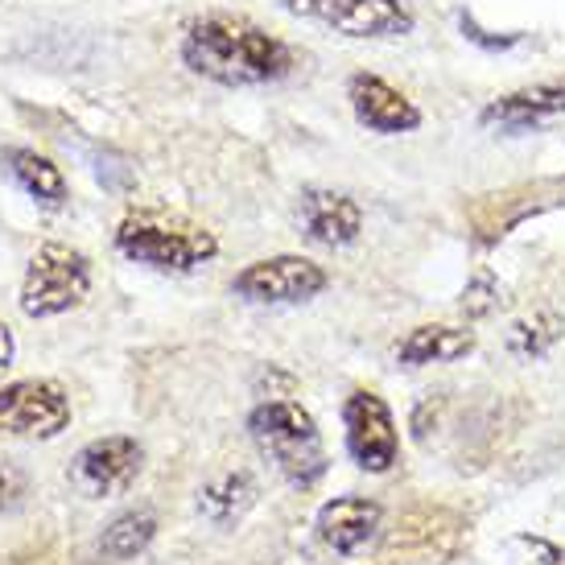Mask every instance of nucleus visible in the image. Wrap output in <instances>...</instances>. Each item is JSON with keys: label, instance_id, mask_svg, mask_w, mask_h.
<instances>
[{"label": "nucleus", "instance_id": "obj_1", "mask_svg": "<svg viewBox=\"0 0 565 565\" xmlns=\"http://www.w3.org/2000/svg\"><path fill=\"white\" fill-rule=\"evenodd\" d=\"M178 54L190 75L220 87H268L298 71V50L244 13H199L186 21Z\"/></svg>", "mask_w": 565, "mask_h": 565}, {"label": "nucleus", "instance_id": "obj_2", "mask_svg": "<svg viewBox=\"0 0 565 565\" xmlns=\"http://www.w3.org/2000/svg\"><path fill=\"white\" fill-rule=\"evenodd\" d=\"M116 248L120 256L158 273H194L220 256V239L190 215H178L166 206H132L116 223Z\"/></svg>", "mask_w": 565, "mask_h": 565}, {"label": "nucleus", "instance_id": "obj_3", "mask_svg": "<svg viewBox=\"0 0 565 565\" xmlns=\"http://www.w3.org/2000/svg\"><path fill=\"white\" fill-rule=\"evenodd\" d=\"M248 434L260 458L273 462V471L294 487H315L327 475V446L318 434V422L298 401H265L252 408Z\"/></svg>", "mask_w": 565, "mask_h": 565}, {"label": "nucleus", "instance_id": "obj_4", "mask_svg": "<svg viewBox=\"0 0 565 565\" xmlns=\"http://www.w3.org/2000/svg\"><path fill=\"white\" fill-rule=\"evenodd\" d=\"M92 294V260L71 244L46 239L30 256L25 281H21V315L25 318H58L79 310Z\"/></svg>", "mask_w": 565, "mask_h": 565}, {"label": "nucleus", "instance_id": "obj_5", "mask_svg": "<svg viewBox=\"0 0 565 565\" xmlns=\"http://www.w3.org/2000/svg\"><path fill=\"white\" fill-rule=\"evenodd\" d=\"M294 17L318 21L343 38H363V42H388L413 33V13L405 0H281Z\"/></svg>", "mask_w": 565, "mask_h": 565}, {"label": "nucleus", "instance_id": "obj_6", "mask_svg": "<svg viewBox=\"0 0 565 565\" xmlns=\"http://www.w3.org/2000/svg\"><path fill=\"white\" fill-rule=\"evenodd\" d=\"M71 425V396L54 380H17L0 388V438L50 441Z\"/></svg>", "mask_w": 565, "mask_h": 565}, {"label": "nucleus", "instance_id": "obj_7", "mask_svg": "<svg viewBox=\"0 0 565 565\" xmlns=\"http://www.w3.org/2000/svg\"><path fill=\"white\" fill-rule=\"evenodd\" d=\"M232 289L256 306H298L327 289V268L306 256H268L239 268Z\"/></svg>", "mask_w": 565, "mask_h": 565}, {"label": "nucleus", "instance_id": "obj_8", "mask_svg": "<svg viewBox=\"0 0 565 565\" xmlns=\"http://www.w3.org/2000/svg\"><path fill=\"white\" fill-rule=\"evenodd\" d=\"M145 467V450L137 438L128 434H111V438L87 441L75 462H71V483L87 500H111L125 495L128 487L137 483V475Z\"/></svg>", "mask_w": 565, "mask_h": 565}, {"label": "nucleus", "instance_id": "obj_9", "mask_svg": "<svg viewBox=\"0 0 565 565\" xmlns=\"http://www.w3.org/2000/svg\"><path fill=\"white\" fill-rule=\"evenodd\" d=\"M343 429H347V450H351V458L360 462L363 471H372V475L393 471L401 438H396L393 408L384 405V396L367 393V388L347 396Z\"/></svg>", "mask_w": 565, "mask_h": 565}, {"label": "nucleus", "instance_id": "obj_10", "mask_svg": "<svg viewBox=\"0 0 565 565\" xmlns=\"http://www.w3.org/2000/svg\"><path fill=\"white\" fill-rule=\"evenodd\" d=\"M565 120V83H529L508 95H495L483 111L479 125L503 137H524V132H541V128Z\"/></svg>", "mask_w": 565, "mask_h": 565}, {"label": "nucleus", "instance_id": "obj_11", "mask_svg": "<svg viewBox=\"0 0 565 565\" xmlns=\"http://www.w3.org/2000/svg\"><path fill=\"white\" fill-rule=\"evenodd\" d=\"M347 99H351L355 120L367 132H380V137H401V132H413L422 125V108L372 71H360V75L347 79Z\"/></svg>", "mask_w": 565, "mask_h": 565}, {"label": "nucleus", "instance_id": "obj_12", "mask_svg": "<svg viewBox=\"0 0 565 565\" xmlns=\"http://www.w3.org/2000/svg\"><path fill=\"white\" fill-rule=\"evenodd\" d=\"M298 215L306 236L315 239V244H322V248H347L363 232V206L351 194H343V190H322V186L301 190Z\"/></svg>", "mask_w": 565, "mask_h": 565}, {"label": "nucleus", "instance_id": "obj_13", "mask_svg": "<svg viewBox=\"0 0 565 565\" xmlns=\"http://www.w3.org/2000/svg\"><path fill=\"white\" fill-rule=\"evenodd\" d=\"M380 512L376 500H360V495H343V500L322 503L318 512V533L339 557H355L363 545H372V536L380 533Z\"/></svg>", "mask_w": 565, "mask_h": 565}, {"label": "nucleus", "instance_id": "obj_14", "mask_svg": "<svg viewBox=\"0 0 565 565\" xmlns=\"http://www.w3.org/2000/svg\"><path fill=\"white\" fill-rule=\"evenodd\" d=\"M0 166L9 170L17 186L30 194L33 203L42 206V211H63L66 199H71V182H66L63 166L46 153H38L30 145H9V149H0Z\"/></svg>", "mask_w": 565, "mask_h": 565}, {"label": "nucleus", "instance_id": "obj_15", "mask_svg": "<svg viewBox=\"0 0 565 565\" xmlns=\"http://www.w3.org/2000/svg\"><path fill=\"white\" fill-rule=\"evenodd\" d=\"M475 351V334L467 327H446V322H429V327L408 330L401 347H396V360L405 367H429V363H450L462 360Z\"/></svg>", "mask_w": 565, "mask_h": 565}, {"label": "nucleus", "instance_id": "obj_16", "mask_svg": "<svg viewBox=\"0 0 565 565\" xmlns=\"http://www.w3.org/2000/svg\"><path fill=\"white\" fill-rule=\"evenodd\" d=\"M252 503H256V479L244 471L220 475V479H211V483L199 491V512H203L211 524H220V529L239 524Z\"/></svg>", "mask_w": 565, "mask_h": 565}, {"label": "nucleus", "instance_id": "obj_17", "mask_svg": "<svg viewBox=\"0 0 565 565\" xmlns=\"http://www.w3.org/2000/svg\"><path fill=\"white\" fill-rule=\"evenodd\" d=\"M153 533H158V520L149 516V512H128V516L111 520L108 533L99 536V550H104V557H111V562H128V557H137V553L149 550Z\"/></svg>", "mask_w": 565, "mask_h": 565}, {"label": "nucleus", "instance_id": "obj_18", "mask_svg": "<svg viewBox=\"0 0 565 565\" xmlns=\"http://www.w3.org/2000/svg\"><path fill=\"white\" fill-rule=\"evenodd\" d=\"M562 318L557 315H533V318H520L512 322L508 330V351L516 355V360H536V355H545L557 339H562Z\"/></svg>", "mask_w": 565, "mask_h": 565}, {"label": "nucleus", "instance_id": "obj_19", "mask_svg": "<svg viewBox=\"0 0 565 565\" xmlns=\"http://www.w3.org/2000/svg\"><path fill=\"white\" fill-rule=\"evenodd\" d=\"M21 475L13 471V467H0V512H4V508H13L17 503V495H21Z\"/></svg>", "mask_w": 565, "mask_h": 565}, {"label": "nucleus", "instance_id": "obj_20", "mask_svg": "<svg viewBox=\"0 0 565 565\" xmlns=\"http://www.w3.org/2000/svg\"><path fill=\"white\" fill-rule=\"evenodd\" d=\"M13 355H17V339H13V330L0 322V380H4V372L13 367Z\"/></svg>", "mask_w": 565, "mask_h": 565}]
</instances>
